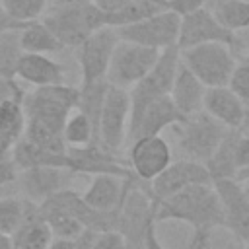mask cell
Instances as JSON below:
<instances>
[{"label":"cell","mask_w":249,"mask_h":249,"mask_svg":"<svg viewBox=\"0 0 249 249\" xmlns=\"http://www.w3.org/2000/svg\"><path fill=\"white\" fill-rule=\"evenodd\" d=\"M154 220H181L193 226L191 249H208L212 231L224 226V208L214 185H191L165 200L154 202Z\"/></svg>","instance_id":"1"},{"label":"cell","mask_w":249,"mask_h":249,"mask_svg":"<svg viewBox=\"0 0 249 249\" xmlns=\"http://www.w3.org/2000/svg\"><path fill=\"white\" fill-rule=\"evenodd\" d=\"M64 47H80L91 33L107 25L105 12L95 4H53L41 19Z\"/></svg>","instance_id":"2"},{"label":"cell","mask_w":249,"mask_h":249,"mask_svg":"<svg viewBox=\"0 0 249 249\" xmlns=\"http://www.w3.org/2000/svg\"><path fill=\"white\" fill-rule=\"evenodd\" d=\"M78 97H80V88L66 84L35 88L23 97L25 119L47 124L62 132L66 119L78 107Z\"/></svg>","instance_id":"3"},{"label":"cell","mask_w":249,"mask_h":249,"mask_svg":"<svg viewBox=\"0 0 249 249\" xmlns=\"http://www.w3.org/2000/svg\"><path fill=\"white\" fill-rule=\"evenodd\" d=\"M177 130V144L183 160L204 163L214 156L230 128H226L222 123L212 119L208 113L200 111L193 117H187L183 123L175 126Z\"/></svg>","instance_id":"4"},{"label":"cell","mask_w":249,"mask_h":249,"mask_svg":"<svg viewBox=\"0 0 249 249\" xmlns=\"http://www.w3.org/2000/svg\"><path fill=\"white\" fill-rule=\"evenodd\" d=\"M181 62L206 86L222 88L228 86L237 60L231 47L224 43H204L181 51Z\"/></svg>","instance_id":"5"},{"label":"cell","mask_w":249,"mask_h":249,"mask_svg":"<svg viewBox=\"0 0 249 249\" xmlns=\"http://www.w3.org/2000/svg\"><path fill=\"white\" fill-rule=\"evenodd\" d=\"M158 49L142 47L130 41H119L107 70V82L109 86L123 88V89H132L158 62L160 58Z\"/></svg>","instance_id":"6"},{"label":"cell","mask_w":249,"mask_h":249,"mask_svg":"<svg viewBox=\"0 0 249 249\" xmlns=\"http://www.w3.org/2000/svg\"><path fill=\"white\" fill-rule=\"evenodd\" d=\"M152 224H156L154 202L146 193L144 183L136 181L119 208L117 231L124 237L126 249H144V239Z\"/></svg>","instance_id":"7"},{"label":"cell","mask_w":249,"mask_h":249,"mask_svg":"<svg viewBox=\"0 0 249 249\" xmlns=\"http://www.w3.org/2000/svg\"><path fill=\"white\" fill-rule=\"evenodd\" d=\"M128 124H130V91L109 86L99 117V146L111 154H117L126 144Z\"/></svg>","instance_id":"8"},{"label":"cell","mask_w":249,"mask_h":249,"mask_svg":"<svg viewBox=\"0 0 249 249\" xmlns=\"http://www.w3.org/2000/svg\"><path fill=\"white\" fill-rule=\"evenodd\" d=\"M179 29H181V16L171 10H163L138 23L119 27L117 33H119V39L123 41L165 51L169 47H177Z\"/></svg>","instance_id":"9"},{"label":"cell","mask_w":249,"mask_h":249,"mask_svg":"<svg viewBox=\"0 0 249 249\" xmlns=\"http://www.w3.org/2000/svg\"><path fill=\"white\" fill-rule=\"evenodd\" d=\"M179 62H181L179 47H169L160 53V58L154 64V68L130 89V113H136L146 103L158 97L169 95Z\"/></svg>","instance_id":"10"},{"label":"cell","mask_w":249,"mask_h":249,"mask_svg":"<svg viewBox=\"0 0 249 249\" xmlns=\"http://www.w3.org/2000/svg\"><path fill=\"white\" fill-rule=\"evenodd\" d=\"M119 41L121 39L117 29L105 25L95 33H91L78 47V62H80V74H82L80 86L101 82L107 78V70Z\"/></svg>","instance_id":"11"},{"label":"cell","mask_w":249,"mask_h":249,"mask_svg":"<svg viewBox=\"0 0 249 249\" xmlns=\"http://www.w3.org/2000/svg\"><path fill=\"white\" fill-rule=\"evenodd\" d=\"M191 185H212L210 171L206 169L204 163L191 160H177L171 161V165L165 171H161L154 181L144 183V189L150 195L152 202H160Z\"/></svg>","instance_id":"12"},{"label":"cell","mask_w":249,"mask_h":249,"mask_svg":"<svg viewBox=\"0 0 249 249\" xmlns=\"http://www.w3.org/2000/svg\"><path fill=\"white\" fill-rule=\"evenodd\" d=\"M204 43H224L228 47H235L237 39L231 29H228L212 10L200 8L187 16H181V29H179V51L204 45Z\"/></svg>","instance_id":"13"},{"label":"cell","mask_w":249,"mask_h":249,"mask_svg":"<svg viewBox=\"0 0 249 249\" xmlns=\"http://www.w3.org/2000/svg\"><path fill=\"white\" fill-rule=\"evenodd\" d=\"M185 117L179 113L175 103L169 95L158 97L150 103H146L136 113H130V124H128V136L126 144H132L134 140L146 138V136H158L169 126H177L183 123Z\"/></svg>","instance_id":"14"},{"label":"cell","mask_w":249,"mask_h":249,"mask_svg":"<svg viewBox=\"0 0 249 249\" xmlns=\"http://www.w3.org/2000/svg\"><path fill=\"white\" fill-rule=\"evenodd\" d=\"M128 146V167L142 183L154 181L173 161L171 148L161 134L134 140Z\"/></svg>","instance_id":"15"},{"label":"cell","mask_w":249,"mask_h":249,"mask_svg":"<svg viewBox=\"0 0 249 249\" xmlns=\"http://www.w3.org/2000/svg\"><path fill=\"white\" fill-rule=\"evenodd\" d=\"M224 208V228L241 243H249V195L237 179H218L212 183Z\"/></svg>","instance_id":"16"},{"label":"cell","mask_w":249,"mask_h":249,"mask_svg":"<svg viewBox=\"0 0 249 249\" xmlns=\"http://www.w3.org/2000/svg\"><path fill=\"white\" fill-rule=\"evenodd\" d=\"M68 169L72 173H88V175H121V177H134L128 165L117 161L115 154L107 152L97 144L82 146V148H66Z\"/></svg>","instance_id":"17"},{"label":"cell","mask_w":249,"mask_h":249,"mask_svg":"<svg viewBox=\"0 0 249 249\" xmlns=\"http://www.w3.org/2000/svg\"><path fill=\"white\" fill-rule=\"evenodd\" d=\"M136 181H140L136 175L134 177H121V175H111V173L95 175L89 187L86 189V193L82 195V198L95 210L119 212L130 187Z\"/></svg>","instance_id":"18"},{"label":"cell","mask_w":249,"mask_h":249,"mask_svg":"<svg viewBox=\"0 0 249 249\" xmlns=\"http://www.w3.org/2000/svg\"><path fill=\"white\" fill-rule=\"evenodd\" d=\"M72 171L58 169V167H31L18 173V181L21 185V193L25 200H31L35 204H41L54 193L68 189L66 183L70 179Z\"/></svg>","instance_id":"19"},{"label":"cell","mask_w":249,"mask_h":249,"mask_svg":"<svg viewBox=\"0 0 249 249\" xmlns=\"http://www.w3.org/2000/svg\"><path fill=\"white\" fill-rule=\"evenodd\" d=\"M206 89L208 88L183 62H179V68H177V74H175L169 97H171V101L175 103V107L179 109V113L185 119L202 111Z\"/></svg>","instance_id":"20"},{"label":"cell","mask_w":249,"mask_h":249,"mask_svg":"<svg viewBox=\"0 0 249 249\" xmlns=\"http://www.w3.org/2000/svg\"><path fill=\"white\" fill-rule=\"evenodd\" d=\"M16 80H23L35 88L64 84V66L47 54L23 53L16 68Z\"/></svg>","instance_id":"21"},{"label":"cell","mask_w":249,"mask_h":249,"mask_svg":"<svg viewBox=\"0 0 249 249\" xmlns=\"http://www.w3.org/2000/svg\"><path fill=\"white\" fill-rule=\"evenodd\" d=\"M243 107L245 103L228 88H208L204 93V107L202 111L208 113L212 119L222 123L230 130H237L243 121Z\"/></svg>","instance_id":"22"},{"label":"cell","mask_w":249,"mask_h":249,"mask_svg":"<svg viewBox=\"0 0 249 249\" xmlns=\"http://www.w3.org/2000/svg\"><path fill=\"white\" fill-rule=\"evenodd\" d=\"M53 233L41 216L39 204L27 200V212L19 230L12 235L14 249H49L53 243Z\"/></svg>","instance_id":"23"},{"label":"cell","mask_w":249,"mask_h":249,"mask_svg":"<svg viewBox=\"0 0 249 249\" xmlns=\"http://www.w3.org/2000/svg\"><path fill=\"white\" fill-rule=\"evenodd\" d=\"M10 158L16 163L18 171L31 169V167H58V169H68V158H66V154H56V152L45 150V148L29 142L25 138H21L12 148Z\"/></svg>","instance_id":"24"},{"label":"cell","mask_w":249,"mask_h":249,"mask_svg":"<svg viewBox=\"0 0 249 249\" xmlns=\"http://www.w3.org/2000/svg\"><path fill=\"white\" fill-rule=\"evenodd\" d=\"M25 109L21 99H6L0 103V140L12 152V148L25 134Z\"/></svg>","instance_id":"25"},{"label":"cell","mask_w":249,"mask_h":249,"mask_svg":"<svg viewBox=\"0 0 249 249\" xmlns=\"http://www.w3.org/2000/svg\"><path fill=\"white\" fill-rule=\"evenodd\" d=\"M19 45L23 53H33V54H53L64 49L58 37L41 19L27 23L23 29H19Z\"/></svg>","instance_id":"26"},{"label":"cell","mask_w":249,"mask_h":249,"mask_svg":"<svg viewBox=\"0 0 249 249\" xmlns=\"http://www.w3.org/2000/svg\"><path fill=\"white\" fill-rule=\"evenodd\" d=\"M167 10V4L163 0H128L123 8L105 14L107 16V25L109 27H124V25H132L138 23L150 16H156L160 12Z\"/></svg>","instance_id":"27"},{"label":"cell","mask_w":249,"mask_h":249,"mask_svg":"<svg viewBox=\"0 0 249 249\" xmlns=\"http://www.w3.org/2000/svg\"><path fill=\"white\" fill-rule=\"evenodd\" d=\"M235 138H237V130H230L222 140V144L218 146V150L214 152V156L206 161V169L212 175V183L218 179H235L237 175L235 154H233Z\"/></svg>","instance_id":"28"},{"label":"cell","mask_w":249,"mask_h":249,"mask_svg":"<svg viewBox=\"0 0 249 249\" xmlns=\"http://www.w3.org/2000/svg\"><path fill=\"white\" fill-rule=\"evenodd\" d=\"M107 89H109L107 80L80 86V97H78V107L76 109L89 119V123L93 124V128L97 132V140H99V117H101V109H103Z\"/></svg>","instance_id":"29"},{"label":"cell","mask_w":249,"mask_h":249,"mask_svg":"<svg viewBox=\"0 0 249 249\" xmlns=\"http://www.w3.org/2000/svg\"><path fill=\"white\" fill-rule=\"evenodd\" d=\"M62 138H64V144L68 148H82V146H89V144H97L99 146L97 132H95L93 124L78 109L72 111L70 117L66 119V124H64V130H62Z\"/></svg>","instance_id":"30"},{"label":"cell","mask_w":249,"mask_h":249,"mask_svg":"<svg viewBox=\"0 0 249 249\" xmlns=\"http://www.w3.org/2000/svg\"><path fill=\"white\" fill-rule=\"evenodd\" d=\"M212 12L233 33L249 29V0H220Z\"/></svg>","instance_id":"31"},{"label":"cell","mask_w":249,"mask_h":249,"mask_svg":"<svg viewBox=\"0 0 249 249\" xmlns=\"http://www.w3.org/2000/svg\"><path fill=\"white\" fill-rule=\"evenodd\" d=\"M23 51L19 45V29L0 33V78L16 80V68Z\"/></svg>","instance_id":"32"},{"label":"cell","mask_w":249,"mask_h":249,"mask_svg":"<svg viewBox=\"0 0 249 249\" xmlns=\"http://www.w3.org/2000/svg\"><path fill=\"white\" fill-rule=\"evenodd\" d=\"M0 6L14 21L27 25L43 19L49 10V0H0Z\"/></svg>","instance_id":"33"},{"label":"cell","mask_w":249,"mask_h":249,"mask_svg":"<svg viewBox=\"0 0 249 249\" xmlns=\"http://www.w3.org/2000/svg\"><path fill=\"white\" fill-rule=\"evenodd\" d=\"M27 212V200L16 196L0 198V233L14 235L23 224Z\"/></svg>","instance_id":"34"},{"label":"cell","mask_w":249,"mask_h":249,"mask_svg":"<svg viewBox=\"0 0 249 249\" xmlns=\"http://www.w3.org/2000/svg\"><path fill=\"white\" fill-rule=\"evenodd\" d=\"M228 88L243 101L247 103L249 101V62H237L230 82H228Z\"/></svg>","instance_id":"35"},{"label":"cell","mask_w":249,"mask_h":249,"mask_svg":"<svg viewBox=\"0 0 249 249\" xmlns=\"http://www.w3.org/2000/svg\"><path fill=\"white\" fill-rule=\"evenodd\" d=\"M93 249H126V243L119 231H103L95 235Z\"/></svg>","instance_id":"36"},{"label":"cell","mask_w":249,"mask_h":249,"mask_svg":"<svg viewBox=\"0 0 249 249\" xmlns=\"http://www.w3.org/2000/svg\"><path fill=\"white\" fill-rule=\"evenodd\" d=\"M233 154H235V167H237V171L247 169L249 167V136L239 132V130H237Z\"/></svg>","instance_id":"37"},{"label":"cell","mask_w":249,"mask_h":249,"mask_svg":"<svg viewBox=\"0 0 249 249\" xmlns=\"http://www.w3.org/2000/svg\"><path fill=\"white\" fill-rule=\"evenodd\" d=\"M208 0H165L167 10L179 14V16H187L191 12H196L200 8H206Z\"/></svg>","instance_id":"38"},{"label":"cell","mask_w":249,"mask_h":249,"mask_svg":"<svg viewBox=\"0 0 249 249\" xmlns=\"http://www.w3.org/2000/svg\"><path fill=\"white\" fill-rule=\"evenodd\" d=\"M25 91L19 88V84L16 80H6L0 78V103L6 99H21L23 101Z\"/></svg>","instance_id":"39"},{"label":"cell","mask_w":249,"mask_h":249,"mask_svg":"<svg viewBox=\"0 0 249 249\" xmlns=\"http://www.w3.org/2000/svg\"><path fill=\"white\" fill-rule=\"evenodd\" d=\"M18 173H19V171H18L16 163L12 161V158H8V160L0 161V187L10 185V183L18 181Z\"/></svg>","instance_id":"40"},{"label":"cell","mask_w":249,"mask_h":249,"mask_svg":"<svg viewBox=\"0 0 249 249\" xmlns=\"http://www.w3.org/2000/svg\"><path fill=\"white\" fill-rule=\"evenodd\" d=\"M25 25H21V23H18V21H14L6 12H4V8L0 6V33H6V31H14V29H23Z\"/></svg>","instance_id":"41"},{"label":"cell","mask_w":249,"mask_h":249,"mask_svg":"<svg viewBox=\"0 0 249 249\" xmlns=\"http://www.w3.org/2000/svg\"><path fill=\"white\" fill-rule=\"evenodd\" d=\"M144 249H165V247L160 243L158 235H156V224H152V226L148 228V233H146V239H144Z\"/></svg>","instance_id":"42"},{"label":"cell","mask_w":249,"mask_h":249,"mask_svg":"<svg viewBox=\"0 0 249 249\" xmlns=\"http://www.w3.org/2000/svg\"><path fill=\"white\" fill-rule=\"evenodd\" d=\"M49 249H82L78 239H53Z\"/></svg>","instance_id":"43"},{"label":"cell","mask_w":249,"mask_h":249,"mask_svg":"<svg viewBox=\"0 0 249 249\" xmlns=\"http://www.w3.org/2000/svg\"><path fill=\"white\" fill-rule=\"evenodd\" d=\"M237 130L249 136V101H247L245 107H243V121H241V126H239Z\"/></svg>","instance_id":"44"},{"label":"cell","mask_w":249,"mask_h":249,"mask_svg":"<svg viewBox=\"0 0 249 249\" xmlns=\"http://www.w3.org/2000/svg\"><path fill=\"white\" fill-rule=\"evenodd\" d=\"M88 2H95V0H54L53 4H88Z\"/></svg>","instance_id":"45"},{"label":"cell","mask_w":249,"mask_h":249,"mask_svg":"<svg viewBox=\"0 0 249 249\" xmlns=\"http://www.w3.org/2000/svg\"><path fill=\"white\" fill-rule=\"evenodd\" d=\"M10 158V152H8V148L2 144V140H0V161H4V160H8Z\"/></svg>","instance_id":"46"},{"label":"cell","mask_w":249,"mask_h":249,"mask_svg":"<svg viewBox=\"0 0 249 249\" xmlns=\"http://www.w3.org/2000/svg\"><path fill=\"white\" fill-rule=\"evenodd\" d=\"M245 62H249V56H247V58H245Z\"/></svg>","instance_id":"47"},{"label":"cell","mask_w":249,"mask_h":249,"mask_svg":"<svg viewBox=\"0 0 249 249\" xmlns=\"http://www.w3.org/2000/svg\"><path fill=\"white\" fill-rule=\"evenodd\" d=\"M49 2H54V0H49Z\"/></svg>","instance_id":"48"},{"label":"cell","mask_w":249,"mask_h":249,"mask_svg":"<svg viewBox=\"0 0 249 249\" xmlns=\"http://www.w3.org/2000/svg\"><path fill=\"white\" fill-rule=\"evenodd\" d=\"M247 249H249V243H247Z\"/></svg>","instance_id":"49"},{"label":"cell","mask_w":249,"mask_h":249,"mask_svg":"<svg viewBox=\"0 0 249 249\" xmlns=\"http://www.w3.org/2000/svg\"><path fill=\"white\" fill-rule=\"evenodd\" d=\"M216 2H220V0H216Z\"/></svg>","instance_id":"50"},{"label":"cell","mask_w":249,"mask_h":249,"mask_svg":"<svg viewBox=\"0 0 249 249\" xmlns=\"http://www.w3.org/2000/svg\"><path fill=\"white\" fill-rule=\"evenodd\" d=\"M163 2H165V0H163Z\"/></svg>","instance_id":"51"},{"label":"cell","mask_w":249,"mask_h":249,"mask_svg":"<svg viewBox=\"0 0 249 249\" xmlns=\"http://www.w3.org/2000/svg\"><path fill=\"white\" fill-rule=\"evenodd\" d=\"M245 249H247V247H245Z\"/></svg>","instance_id":"52"}]
</instances>
